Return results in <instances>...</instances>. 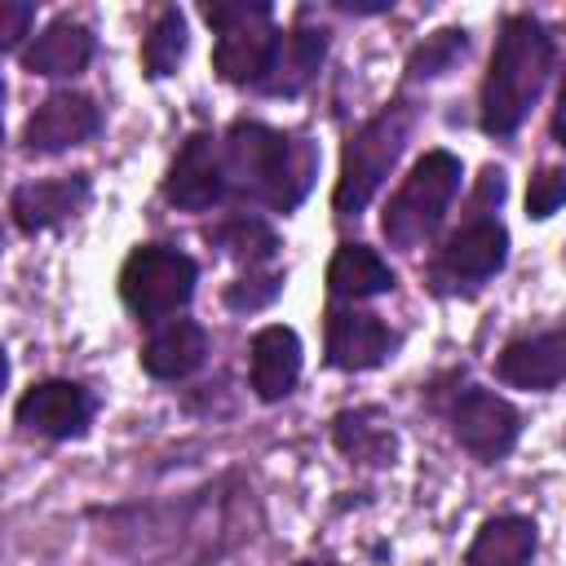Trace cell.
<instances>
[{"instance_id": "cell-1", "label": "cell", "mask_w": 566, "mask_h": 566, "mask_svg": "<svg viewBox=\"0 0 566 566\" xmlns=\"http://www.w3.org/2000/svg\"><path fill=\"white\" fill-rule=\"evenodd\" d=\"M221 168L226 195L261 203L270 212H292L318 177V146L261 119H234L221 142Z\"/></svg>"}, {"instance_id": "cell-2", "label": "cell", "mask_w": 566, "mask_h": 566, "mask_svg": "<svg viewBox=\"0 0 566 566\" xmlns=\"http://www.w3.org/2000/svg\"><path fill=\"white\" fill-rule=\"evenodd\" d=\"M553 71V35L531 13H509L491 44V62L478 93V119L486 137H513L539 102Z\"/></svg>"}, {"instance_id": "cell-3", "label": "cell", "mask_w": 566, "mask_h": 566, "mask_svg": "<svg viewBox=\"0 0 566 566\" xmlns=\"http://www.w3.org/2000/svg\"><path fill=\"white\" fill-rule=\"evenodd\" d=\"M460 181H464V164L460 155L451 150H424L411 172L402 177V186L394 190V199L385 203V217H380V234L389 248H402V252H416L442 221H447V208L451 199L460 195Z\"/></svg>"}, {"instance_id": "cell-4", "label": "cell", "mask_w": 566, "mask_h": 566, "mask_svg": "<svg viewBox=\"0 0 566 566\" xmlns=\"http://www.w3.org/2000/svg\"><path fill=\"white\" fill-rule=\"evenodd\" d=\"M411 124H416V111L411 102H389L385 111H376L349 142H345V155H340V177H336V190H332V208L340 217H354L363 212L380 181L389 177V168L398 164L407 137H411Z\"/></svg>"}, {"instance_id": "cell-5", "label": "cell", "mask_w": 566, "mask_h": 566, "mask_svg": "<svg viewBox=\"0 0 566 566\" xmlns=\"http://www.w3.org/2000/svg\"><path fill=\"white\" fill-rule=\"evenodd\" d=\"M199 265L172 243H137L119 265V301L142 323H164L190 305Z\"/></svg>"}, {"instance_id": "cell-6", "label": "cell", "mask_w": 566, "mask_h": 566, "mask_svg": "<svg viewBox=\"0 0 566 566\" xmlns=\"http://www.w3.org/2000/svg\"><path fill=\"white\" fill-rule=\"evenodd\" d=\"M451 438L482 464L504 460L522 438V416L509 398L491 389H464L451 402Z\"/></svg>"}, {"instance_id": "cell-7", "label": "cell", "mask_w": 566, "mask_h": 566, "mask_svg": "<svg viewBox=\"0 0 566 566\" xmlns=\"http://www.w3.org/2000/svg\"><path fill=\"white\" fill-rule=\"evenodd\" d=\"M323 349H327V363L336 371H371L385 358H394L398 332L371 310L332 305L323 318Z\"/></svg>"}, {"instance_id": "cell-8", "label": "cell", "mask_w": 566, "mask_h": 566, "mask_svg": "<svg viewBox=\"0 0 566 566\" xmlns=\"http://www.w3.org/2000/svg\"><path fill=\"white\" fill-rule=\"evenodd\" d=\"M13 420L22 433L49 438V442H71L93 424V394L80 380H35L18 398Z\"/></svg>"}, {"instance_id": "cell-9", "label": "cell", "mask_w": 566, "mask_h": 566, "mask_svg": "<svg viewBox=\"0 0 566 566\" xmlns=\"http://www.w3.org/2000/svg\"><path fill=\"white\" fill-rule=\"evenodd\" d=\"M164 199L181 212H208L226 199V168H221V142L212 133H190L168 172H164Z\"/></svg>"}, {"instance_id": "cell-10", "label": "cell", "mask_w": 566, "mask_h": 566, "mask_svg": "<svg viewBox=\"0 0 566 566\" xmlns=\"http://www.w3.org/2000/svg\"><path fill=\"white\" fill-rule=\"evenodd\" d=\"M102 133V111L88 93H49L22 124V146L31 155H57L71 146H84Z\"/></svg>"}, {"instance_id": "cell-11", "label": "cell", "mask_w": 566, "mask_h": 566, "mask_svg": "<svg viewBox=\"0 0 566 566\" xmlns=\"http://www.w3.org/2000/svg\"><path fill=\"white\" fill-rule=\"evenodd\" d=\"M504 261H509V230L495 217H473L455 234H447V243L438 248L433 279H442V283H482V279L500 274Z\"/></svg>"}, {"instance_id": "cell-12", "label": "cell", "mask_w": 566, "mask_h": 566, "mask_svg": "<svg viewBox=\"0 0 566 566\" xmlns=\"http://www.w3.org/2000/svg\"><path fill=\"white\" fill-rule=\"evenodd\" d=\"M495 376L513 389H535V394L557 389L566 376V332L548 327V332H531V336L509 340L495 358Z\"/></svg>"}, {"instance_id": "cell-13", "label": "cell", "mask_w": 566, "mask_h": 566, "mask_svg": "<svg viewBox=\"0 0 566 566\" xmlns=\"http://www.w3.org/2000/svg\"><path fill=\"white\" fill-rule=\"evenodd\" d=\"M323 57H327V31H323V27H292V31H279L274 53H270V66H265V75L256 80V88H261L265 97H301V93L318 80Z\"/></svg>"}, {"instance_id": "cell-14", "label": "cell", "mask_w": 566, "mask_h": 566, "mask_svg": "<svg viewBox=\"0 0 566 566\" xmlns=\"http://www.w3.org/2000/svg\"><path fill=\"white\" fill-rule=\"evenodd\" d=\"M84 203H88V172L44 177V181H27L9 195V217L22 234H44V230L71 221Z\"/></svg>"}, {"instance_id": "cell-15", "label": "cell", "mask_w": 566, "mask_h": 566, "mask_svg": "<svg viewBox=\"0 0 566 566\" xmlns=\"http://www.w3.org/2000/svg\"><path fill=\"white\" fill-rule=\"evenodd\" d=\"M301 363H305V349H301V336L283 323H270L252 336L248 345V380H252V394L261 402H279L296 389L301 380Z\"/></svg>"}, {"instance_id": "cell-16", "label": "cell", "mask_w": 566, "mask_h": 566, "mask_svg": "<svg viewBox=\"0 0 566 566\" xmlns=\"http://www.w3.org/2000/svg\"><path fill=\"white\" fill-rule=\"evenodd\" d=\"M93 53H97V35L75 18H57L22 49V71L44 80H71L93 62Z\"/></svg>"}, {"instance_id": "cell-17", "label": "cell", "mask_w": 566, "mask_h": 566, "mask_svg": "<svg viewBox=\"0 0 566 566\" xmlns=\"http://www.w3.org/2000/svg\"><path fill=\"white\" fill-rule=\"evenodd\" d=\"M142 371L155 380H186L208 358V332L195 318H168L142 340Z\"/></svg>"}, {"instance_id": "cell-18", "label": "cell", "mask_w": 566, "mask_h": 566, "mask_svg": "<svg viewBox=\"0 0 566 566\" xmlns=\"http://www.w3.org/2000/svg\"><path fill=\"white\" fill-rule=\"evenodd\" d=\"M394 283H398V274L367 243H340L327 261V292L345 305L367 301V296H385V292H394Z\"/></svg>"}, {"instance_id": "cell-19", "label": "cell", "mask_w": 566, "mask_h": 566, "mask_svg": "<svg viewBox=\"0 0 566 566\" xmlns=\"http://www.w3.org/2000/svg\"><path fill=\"white\" fill-rule=\"evenodd\" d=\"M539 548V526L526 513L486 517L464 553V566H531Z\"/></svg>"}, {"instance_id": "cell-20", "label": "cell", "mask_w": 566, "mask_h": 566, "mask_svg": "<svg viewBox=\"0 0 566 566\" xmlns=\"http://www.w3.org/2000/svg\"><path fill=\"white\" fill-rule=\"evenodd\" d=\"M274 22L261 18V22H248V27H234V31H221L217 35V49H212V71L226 80V84H252L265 75L270 66V53H274Z\"/></svg>"}, {"instance_id": "cell-21", "label": "cell", "mask_w": 566, "mask_h": 566, "mask_svg": "<svg viewBox=\"0 0 566 566\" xmlns=\"http://www.w3.org/2000/svg\"><path fill=\"white\" fill-rule=\"evenodd\" d=\"M332 442L345 460H358V464L385 469L398 460V433L380 407H354V411L332 416Z\"/></svg>"}, {"instance_id": "cell-22", "label": "cell", "mask_w": 566, "mask_h": 566, "mask_svg": "<svg viewBox=\"0 0 566 566\" xmlns=\"http://www.w3.org/2000/svg\"><path fill=\"white\" fill-rule=\"evenodd\" d=\"M208 239H212L221 252H230L234 261H248V270H252V265H265V261L279 252L274 226L261 221L256 212H234V217H226L221 226L208 230Z\"/></svg>"}, {"instance_id": "cell-23", "label": "cell", "mask_w": 566, "mask_h": 566, "mask_svg": "<svg viewBox=\"0 0 566 566\" xmlns=\"http://www.w3.org/2000/svg\"><path fill=\"white\" fill-rule=\"evenodd\" d=\"M186 44H190V35H186V13L172 9V4L159 9L155 22H150V31H146V40H142V71H146L150 80L172 75V71L181 66V57H186Z\"/></svg>"}, {"instance_id": "cell-24", "label": "cell", "mask_w": 566, "mask_h": 566, "mask_svg": "<svg viewBox=\"0 0 566 566\" xmlns=\"http://www.w3.org/2000/svg\"><path fill=\"white\" fill-rule=\"evenodd\" d=\"M464 53H469V35H464L460 27L433 31V35H424V44L411 49L407 75H411V80H438V75H447Z\"/></svg>"}, {"instance_id": "cell-25", "label": "cell", "mask_w": 566, "mask_h": 566, "mask_svg": "<svg viewBox=\"0 0 566 566\" xmlns=\"http://www.w3.org/2000/svg\"><path fill=\"white\" fill-rule=\"evenodd\" d=\"M279 292H283V270H248L243 279H234V283L226 287V305H230L234 314H256V310H265Z\"/></svg>"}, {"instance_id": "cell-26", "label": "cell", "mask_w": 566, "mask_h": 566, "mask_svg": "<svg viewBox=\"0 0 566 566\" xmlns=\"http://www.w3.org/2000/svg\"><path fill=\"white\" fill-rule=\"evenodd\" d=\"M562 199H566V172H562L557 164H548V168H539V172L531 177V186H526V217L544 221V217H553V212L562 208Z\"/></svg>"}, {"instance_id": "cell-27", "label": "cell", "mask_w": 566, "mask_h": 566, "mask_svg": "<svg viewBox=\"0 0 566 566\" xmlns=\"http://www.w3.org/2000/svg\"><path fill=\"white\" fill-rule=\"evenodd\" d=\"M199 13L221 35V31H234V27H248V22L270 18L274 9H270V0H217V4H203Z\"/></svg>"}, {"instance_id": "cell-28", "label": "cell", "mask_w": 566, "mask_h": 566, "mask_svg": "<svg viewBox=\"0 0 566 566\" xmlns=\"http://www.w3.org/2000/svg\"><path fill=\"white\" fill-rule=\"evenodd\" d=\"M35 27V4L31 0H0V53L18 49Z\"/></svg>"}, {"instance_id": "cell-29", "label": "cell", "mask_w": 566, "mask_h": 566, "mask_svg": "<svg viewBox=\"0 0 566 566\" xmlns=\"http://www.w3.org/2000/svg\"><path fill=\"white\" fill-rule=\"evenodd\" d=\"M4 385H9V354H4V345H0V394H4Z\"/></svg>"}, {"instance_id": "cell-30", "label": "cell", "mask_w": 566, "mask_h": 566, "mask_svg": "<svg viewBox=\"0 0 566 566\" xmlns=\"http://www.w3.org/2000/svg\"><path fill=\"white\" fill-rule=\"evenodd\" d=\"M296 566H340V562H332V557H305V562H296Z\"/></svg>"}, {"instance_id": "cell-31", "label": "cell", "mask_w": 566, "mask_h": 566, "mask_svg": "<svg viewBox=\"0 0 566 566\" xmlns=\"http://www.w3.org/2000/svg\"><path fill=\"white\" fill-rule=\"evenodd\" d=\"M0 102H4V80H0Z\"/></svg>"}, {"instance_id": "cell-32", "label": "cell", "mask_w": 566, "mask_h": 566, "mask_svg": "<svg viewBox=\"0 0 566 566\" xmlns=\"http://www.w3.org/2000/svg\"><path fill=\"white\" fill-rule=\"evenodd\" d=\"M0 142H4V128H0Z\"/></svg>"}, {"instance_id": "cell-33", "label": "cell", "mask_w": 566, "mask_h": 566, "mask_svg": "<svg viewBox=\"0 0 566 566\" xmlns=\"http://www.w3.org/2000/svg\"><path fill=\"white\" fill-rule=\"evenodd\" d=\"M0 243H4V239H0Z\"/></svg>"}]
</instances>
